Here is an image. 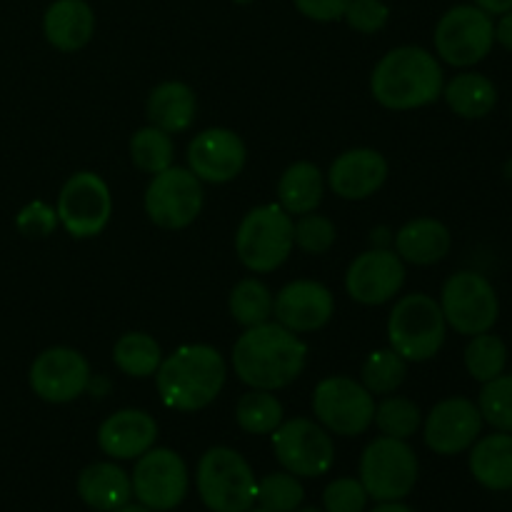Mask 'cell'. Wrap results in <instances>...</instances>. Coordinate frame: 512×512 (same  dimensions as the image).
Returning a JSON list of instances; mask_svg holds the SVG:
<instances>
[{
	"instance_id": "f1b7e54d",
	"label": "cell",
	"mask_w": 512,
	"mask_h": 512,
	"mask_svg": "<svg viewBox=\"0 0 512 512\" xmlns=\"http://www.w3.org/2000/svg\"><path fill=\"white\" fill-rule=\"evenodd\" d=\"M163 348L153 335L143 330H130L120 335L113 345V363L123 375L135 380L153 378L163 363Z\"/></svg>"
},
{
	"instance_id": "60d3db41",
	"label": "cell",
	"mask_w": 512,
	"mask_h": 512,
	"mask_svg": "<svg viewBox=\"0 0 512 512\" xmlns=\"http://www.w3.org/2000/svg\"><path fill=\"white\" fill-rule=\"evenodd\" d=\"M15 225H18L25 238H48L58 228V213H55L53 205L43 203V200H33V203L20 210Z\"/></svg>"
},
{
	"instance_id": "ab89813d",
	"label": "cell",
	"mask_w": 512,
	"mask_h": 512,
	"mask_svg": "<svg viewBox=\"0 0 512 512\" xmlns=\"http://www.w3.org/2000/svg\"><path fill=\"white\" fill-rule=\"evenodd\" d=\"M325 512H363L368 505V493L355 478H338L323 493Z\"/></svg>"
},
{
	"instance_id": "52a82bcc",
	"label": "cell",
	"mask_w": 512,
	"mask_h": 512,
	"mask_svg": "<svg viewBox=\"0 0 512 512\" xmlns=\"http://www.w3.org/2000/svg\"><path fill=\"white\" fill-rule=\"evenodd\" d=\"M418 473V455L410 448L408 440L380 435L370 440L360 455L358 480L363 483L368 498L378 503L408 498L418 483Z\"/></svg>"
},
{
	"instance_id": "e575fe53",
	"label": "cell",
	"mask_w": 512,
	"mask_h": 512,
	"mask_svg": "<svg viewBox=\"0 0 512 512\" xmlns=\"http://www.w3.org/2000/svg\"><path fill=\"white\" fill-rule=\"evenodd\" d=\"M408 378V363L393 348L373 350L360 368V383L370 395H393Z\"/></svg>"
},
{
	"instance_id": "ba28073f",
	"label": "cell",
	"mask_w": 512,
	"mask_h": 512,
	"mask_svg": "<svg viewBox=\"0 0 512 512\" xmlns=\"http://www.w3.org/2000/svg\"><path fill=\"white\" fill-rule=\"evenodd\" d=\"M433 43L440 63L460 70L473 68L488 58L495 45L493 15L478 5H455L440 15Z\"/></svg>"
},
{
	"instance_id": "7a4b0ae2",
	"label": "cell",
	"mask_w": 512,
	"mask_h": 512,
	"mask_svg": "<svg viewBox=\"0 0 512 512\" xmlns=\"http://www.w3.org/2000/svg\"><path fill=\"white\" fill-rule=\"evenodd\" d=\"M443 85V63L420 45H398L388 50L370 73L373 100L395 113L433 105L443 95Z\"/></svg>"
},
{
	"instance_id": "cb8c5ba5",
	"label": "cell",
	"mask_w": 512,
	"mask_h": 512,
	"mask_svg": "<svg viewBox=\"0 0 512 512\" xmlns=\"http://www.w3.org/2000/svg\"><path fill=\"white\" fill-rule=\"evenodd\" d=\"M195 113H198V98H195V90L183 80L158 83L145 100L148 123L168 135L185 133L195 123Z\"/></svg>"
},
{
	"instance_id": "f35d334b",
	"label": "cell",
	"mask_w": 512,
	"mask_h": 512,
	"mask_svg": "<svg viewBox=\"0 0 512 512\" xmlns=\"http://www.w3.org/2000/svg\"><path fill=\"white\" fill-rule=\"evenodd\" d=\"M345 23L363 35H375L388 25L390 8L383 0H350L343 15Z\"/></svg>"
},
{
	"instance_id": "f6af8a7d",
	"label": "cell",
	"mask_w": 512,
	"mask_h": 512,
	"mask_svg": "<svg viewBox=\"0 0 512 512\" xmlns=\"http://www.w3.org/2000/svg\"><path fill=\"white\" fill-rule=\"evenodd\" d=\"M393 230L375 228L370 233V248H393Z\"/></svg>"
},
{
	"instance_id": "ee69618b",
	"label": "cell",
	"mask_w": 512,
	"mask_h": 512,
	"mask_svg": "<svg viewBox=\"0 0 512 512\" xmlns=\"http://www.w3.org/2000/svg\"><path fill=\"white\" fill-rule=\"evenodd\" d=\"M473 3L488 15H503L512 10V0H473Z\"/></svg>"
},
{
	"instance_id": "484cf974",
	"label": "cell",
	"mask_w": 512,
	"mask_h": 512,
	"mask_svg": "<svg viewBox=\"0 0 512 512\" xmlns=\"http://www.w3.org/2000/svg\"><path fill=\"white\" fill-rule=\"evenodd\" d=\"M470 473L483 488L503 493L512 490V433H495L478 438L470 448Z\"/></svg>"
},
{
	"instance_id": "9c48e42d",
	"label": "cell",
	"mask_w": 512,
	"mask_h": 512,
	"mask_svg": "<svg viewBox=\"0 0 512 512\" xmlns=\"http://www.w3.org/2000/svg\"><path fill=\"white\" fill-rule=\"evenodd\" d=\"M440 310L448 328L460 335L488 333L500 315V298L493 283L475 270H458L440 288Z\"/></svg>"
},
{
	"instance_id": "ffe728a7",
	"label": "cell",
	"mask_w": 512,
	"mask_h": 512,
	"mask_svg": "<svg viewBox=\"0 0 512 512\" xmlns=\"http://www.w3.org/2000/svg\"><path fill=\"white\" fill-rule=\"evenodd\" d=\"M388 160L375 148H350L330 163L325 183L340 200H368L388 180Z\"/></svg>"
},
{
	"instance_id": "d4e9b609",
	"label": "cell",
	"mask_w": 512,
	"mask_h": 512,
	"mask_svg": "<svg viewBox=\"0 0 512 512\" xmlns=\"http://www.w3.org/2000/svg\"><path fill=\"white\" fill-rule=\"evenodd\" d=\"M78 495L88 508L98 512H115L133 498L130 475L115 460L90 463L78 475Z\"/></svg>"
},
{
	"instance_id": "7c38bea8",
	"label": "cell",
	"mask_w": 512,
	"mask_h": 512,
	"mask_svg": "<svg viewBox=\"0 0 512 512\" xmlns=\"http://www.w3.org/2000/svg\"><path fill=\"white\" fill-rule=\"evenodd\" d=\"M205 205L203 183L188 168L170 165L153 175L143 195V210L163 230H185L198 220Z\"/></svg>"
},
{
	"instance_id": "7dc6e473",
	"label": "cell",
	"mask_w": 512,
	"mask_h": 512,
	"mask_svg": "<svg viewBox=\"0 0 512 512\" xmlns=\"http://www.w3.org/2000/svg\"><path fill=\"white\" fill-rule=\"evenodd\" d=\"M115 512H153V510L143 508V505H123V508L115 510Z\"/></svg>"
},
{
	"instance_id": "b9f144b4",
	"label": "cell",
	"mask_w": 512,
	"mask_h": 512,
	"mask_svg": "<svg viewBox=\"0 0 512 512\" xmlns=\"http://www.w3.org/2000/svg\"><path fill=\"white\" fill-rule=\"evenodd\" d=\"M350 0H293L295 10L315 23H335L343 20Z\"/></svg>"
},
{
	"instance_id": "681fc988",
	"label": "cell",
	"mask_w": 512,
	"mask_h": 512,
	"mask_svg": "<svg viewBox=\"0 0 512 512\" xmlns=\"http://www.w3.org/2000/svg\"><path fill=\"white\" fill-rule=\"evenodd\" d=\"M248 512H270V510H265V508H250Z\"/></svg>"
},
{
	"instance_id": "603a6c76",
	"label": "cell",
	"mask_w": 512,
	"mask_h": 512,
	"mask_svg": "<svg viewBox=\"0 0 512 512\" xmlns=\"http://www.w3.org/2000/svg\"><path fill=\"white\" fill-rule=\"evenodd\" d=\"M43 35L60 53H78L93 40L95 13L85 0H53L43 15Z\"/></svg>"
},
{
	"instance_id": "74e56055",
	"label": "cell",
	"mask_w": 512,
	"mask_h": 512,
	"mask_svg": "<svg viewBox=\"0 0 512 512\" xmlns=\"http://www.w3.org/2000/svg\"><path fill=\"white\" fill-rule=\"evenodd\" d=\"M335 238H338V230H335L333 220L328 215L315 213V210L298 215L293 225L295 248L308 255H325L335 245Z\"/></svg>"
},
{
	"instance_id": "30bf717a",
	"label": "cell",
	"mask_w": 512,
	"mask_h": 512,
	"mask_svg": "<svg viewBox=\"0 0 512 512\" xmlns=\"http://www.w3.org/2000/svg\"><path fill=\"white\" fill-rule=\"evenodd\" d=\"M313 415L330 435L358 438L373 425L375 395L360 380L348 375L323 378L313 390Z\"/></svg>"
},
{
	"instance_id": "4316f807",
	"label": "cell",
	"mask_w": 512,
	"mask_h": 512,
	"mask_svg": "<svg viewBox=\"0 0 512 512\" xmlns=\"http://www.w3.org/2000/svg\"><path fill=\"white\" fill-rule=\"evenodd\" d=\"M328 183H325V173L310 160H298V163H290L283 170L278 180V205L288 215H305L318 210V205L323 203V195Z\"/></svg>"
},
{
	"instance_id": "836d02e7",
	"label": "cell",
	"mask_w": 512,
	"mask_h": 512,
	"mask_svg": "<svg viewBox=\"0 0 512 512\" xmlns=\"http://www.w3.org/2000/svg\"><path fill=\"white\" fill-rule=\"evenodd\" d=\"M463 360L470 378L483 385L505 373V365H508V345H505L503 338H498V335H493L488 330V333H480L470 338Z\"/></svg>"
},
{
	"instance_id": "7402d4cb",
	"label": "cell",
	"mask_w": 512,
	"mask_h": 512,
	"mask_svg": "<svg viewBox=\"0 0 512 512\" xmlns=\"http://www.w3.org/2000/svg\"><path fill=\"white\" fill-rule=\"evenodd\" d=\"M453 248V235L450 228L438 218H413L400 225L398 233L393 235V250L400 260L418 268L440 263L448 258Z\"/></svg>"
},
{
	"instance_id": "4fadbf2b",
	"label": "cell",
	"mask_w": 512,
	"mask_h": 512,
	"mask_svg": "<svg viewBox=\"0 0 512 512\" xmlns=\"http://www.w3.org/2000/svg\"><path fill=\"white\" fill-rule=\"evenodd\" d=\"M278 463L295 478H320L335 463L333 435L310 418L283 420L270 433Z\"/></svg>"
},
{
	"instance_id": "f546056e",
	"label": "cell",
	"mask_w": 512,
	"mask_h": 512,
	"mask_svg": "<svg viewBox=\"0 0 512 512\" xmlns=\"http://www.w3.org/2000/svg\"><path fill=\"white\" fill-rule=\"evenodd\" d=\"M273 290L260 278H243L233 285L228 295L230 318L240 328H253L273 320Z\"/></svg>"
},
{
	"instance_id": "5bb4252c",
	"label": "cell",
	"mask_w": 512,
	"mask_h": 512,
	"mask_svg": "<svg viewBox=\"0 0 512 512\" xmlns=\"http://www.w3.org/2000/svg\"><path fill=\"white\" fill-rule=\"evenodd\" d=\"M130 485H133L135 500L143 508L153 512L175 510L188 495V465L175 450L153 445L148 453L135 460Z\"/></svg>"
},
{
	"instance_id": "9a60e30c",
	"label": "cell",
	"mask_w": 512,
	"mask_h": 512,
	"mask_svg": "<svg viewBox=\"0 0 512 512\" xmlns=\"http://www.w3.org/2000/svg\"><path fill=\"white\" fill-rule=\"evenodd\" d=\"M90 363L80 350L53 345L35 355L28 370V385L43 403L68 405L88 390Z\"/></svg>"
},
{
	"instance_id": "44dd1931",
	"label": "cell",
	"mask_w": 512,
	"mask_h": 512,
	"mask_svg": "<svg viewBox=\"0 0 512 512\" xmlns=\"http://www.w3.org/2000/svg\"><path fill=\"white\" fill-rule=\"evenodd\" d=\"M158 440V423L138 408L115 410L100 423L98 445L113 460H138Z\"/></svg>"
},
{
	"instance_id": "5b68a950",
	"label": "cell",
	"mask_w": 512,
	"mask_h": 512,
	"mask_svg": "<svg viewBox=\"0 0 512 512\" xmlns=\"http://www.w3.org/2000/svg\"><path fill=\"white\" fill-rule=\"evenodd\" d=\"M293 215L278 203L255 205L235 230V255L240 265L255 275L275 273L293 253Z\"/></svg>"
},
{
	"instance_id": "83f0119b",
	"label": "cell",
	"mask_w": 512,
	"mask_h": 512,
	"mask_svg": "<svg viewBox=\"0 0 512 512\" xmlns=\"http://www.w3.org/2000/svg\"><path fill=\"white\" fill-rule=\"evenodd\" d=\"M440 98H445L448 108L458 118L480 120L493 113V108L498 105V88L488 75L478 73V70H463L443 85Z\"/></svg>"
},
{
	"instance_id": "8fae6325",
	"label": "cell",
	"mask_w": 512,
	"mask_h": 512,
	"mask_svg": "<svg viewBox=\"0 0 512 512\" xmlns=\"http://www.w3.org/2000/svg\"><path fill=\"white\" fill-rule=\"evenodd\" d=\"M58 225L75 240L98 238L113 215L108 183L93 170H78L63 183L55 203Z\"/></svg>"
},
{
	"instance_id": "8d00e7d4",
	"label": "cell",
	"mask_w": 512,
	"mask_h": 512,
	"mask_svg": "<svg viewBox=\"0 0 512 512\" xmlns=\"http://www.w3.org/2000/svg\"><path fill=\"white\" fill-rule=\"evenodd\" d=\"M303 500V485H300V480L295 478L293 473H288V470L265 475L258 483V493H255V503L270 512H295L303 505Z\"/></svg>"
},
{
	"instance_id": "277c9868",
	"label": "cell",
	"mask_w": 512,
	"mask_h": 512,
	"mask_svg": "<svg viewBox=\"0 0 512 512\" xmlns=\"http://www.w3.org/2000/svg\"><path fill=\"white\" fill-rule=\"evenodd\" d=\"M388 348L405 363H428L443 350L448 323L440 303L428 293H410L395 300L388 315Z\"/></svg>"
},
{
	"instance_id": "3957f363",
	"label": "cell",
	"mask_w": 512,
	"mask_h": 512,
	"mask_svg": "<svg viewBox=\"0 0 512 512\" xmlns=\"http://www.w3.org/2000/svg\"><path fill=\"white\" fill-rule=\"evenodd\" d=\"M228 380V363L213 345H180L165 355L155 373V388L165 408L198 413L220 398Z\"/></svg>"
},
{
	"instance_id": "f907efd6",
	"label": "cell",
	"mask_w": 512,
	"mask_h": 512,
	"mask_svg": "<svg viewBox=\"0 0 512 512\" xmlns=\"http://www.w3.org/2000/svg\"><path fill=\"white\" fill-rule=\"evenodd\" d=\"M235 3H240V5H245V3H253V0H235Z\"/></svg>"
},
{
	"instance_id": "7bdbcfd3",
	"label": "cell",
	"mask_w": 512,
	"mask_h": 512,
	"mask_svg": "<svg viewBox=\"0 0 512 512\" xmlns=\"http://www.w3.org/2000/svg\"><path fill=\"white\" fill-rule=\"evenodd\" d=\"M495 43H500L512 53V10L500 15V20L495 23Z\"/></svg>"
},
{
	"instance_id": "c3c4849f",
	"label": "cell",
	"mask_w": 512,
	"mask_h": 512,
	"mask_svg": "<svg viewBox=\"0 0 512 512\" xmlns=\"http://www.w3.org/2000/svg\"><path fill=\"white\" fill-rule=\"evenodd\" d=\"M295 512H323V510H315V508H298Z\"/></svg>"
},
{
	"instance_id": "2e32d148",
	"label": "cell",
	"mask_w": 512,
	"mask_h": 512,
	"mask_svg": "<svg viewBox=\"0 0 512 512\" xmlns=\"http://www.w3.org/2000/svg\"><path fill=\"white\" fill-rule=\"evenodd\" d=\"M405 285V263L393 248H368L345 270V293L368 308L390 303Z\"/></svg>"
},
{
	"instance_id": "8992f818",
	"label": "cell",
	"mask_w": 512,
	"mask_h": 512,
	"mask_svg": "<svg viewBox=\"0 0 512 512\" xmlns=\"http://www.w3.org/2000/svg\"><path fill=\"white\" fill-rule=\"evenodd\" d=\"M198 495L210 512H248L255 505L258 480L248 460L233 448L205 450L195 475Z\"/></svg>"
},
{
	"instance_id": "6da1fadb",
	"label": "cell",
	"mask_w": 512,
	"mask_h": 512,
	"mask_svg": "<svg viewBox=\"0 0 512 512\" xmlns=\"http://www.w3.org/2000/svg\"><path fill=\"white\" fill-rule=\"evenodd\" d=\"M230 365L240 383L258 390L288 388L303 375L308 365V343L298 333H290L275 320L243 328L235 340Z\"/></svg>"
},
{
	"instance_id": "e0dca14e",
	"label": "cell",
	"mask_w": 512,
	"mask_h": 512,
	"mask_svg": "<svg viewBox=\"0 0 512 512\" xmlns=\"http://www.w3.org/2000/svg\"><path fill=\"white\" fill-rule=\"evenodd\" d=\"M188 170L208 185L233 183L248 163L243 138L230 128H205L188 143Z\"/></svg>"
},
{
	"instance_id": "1f68e13d",
	"label": "cell",
	"mask_w": 512,
	"mask_h": 512,
	"mask_svg": "<svg viewBox=\"0 0 512 512\" xmlns=\"http://www.w3.org/2000/svg\"><path fill=\"white\" fill-rule=\"evenodd\" d=\"M130 160H133L135 168L140 173L158 175L165 168L175 165V143L173 135H168L165 130L155 128V125H145V128L135 130L133 138H130Z\"/></svg>"
},
{
	"instance_id": "d6986e66",
	"label": "cell",
	"mask_w": 512,
	"mask_h": 512,
	"mask_svg": "<svg viewBox=\"0 0 512 512\" xmlns=\"http://www.w3.org/2000/svg\"><path fill=\"white\" fill-rule=\"evenodd\" d=\"M335 315V295L318 280H290L273 300V320L290 333H315L323 330Z\"/></svg>"
},
{
	"instance_id": "4dcf8cb0",
	"label": "cell",
	"mask_w": 512,
	"mask_h": 512,
	"mask_svg": "<svg viewBox=\"0 0 512 512\" xmlns=\"http://www.w3.org/2000/svg\"><path fill=\"white\" fill-rule=\"evenodd\" d=\"M283 403L273 390L250 388L235 403V423L250 435H270L283 423Z\"/></svg>"
},
{
	"instance_id": "d590c367",
	"label": "cell",
	"mask_w": 512,
	"mask_h": 512,
	"mask_svg": "<svg viewBox=\"0 0 512 512\" xmlns=\"http://www.w3.org/2000/svg\"><path fill=\"white\" fill-rule=\"evenodd\" d=\"M478 410L483 423H488L500 433H512V375H498V378L483 383L478 395Z\"/></svg>"
},
{
	"instance_id": "bcb514c9",
	"label": "cell",
	"mask_w": 512,
	"mask_h": 512,
	"mask_svg": "<svg viewBox=\"0 0 512 512\" xmlns=\"http://www.w3.org/2000/svg\"><path fill=\"white\" fill-rule=\"evenodd\" d=\"M373 512H415V510H410L408 505H403L400 500H388V503L375 505Z\"/></svg>"
},
{
	"instance_id": "d6a6232c",
	"label": "cell",
	"mask_w": 512,
	"mask_h": 512,
	"mask_svg": "<svg viewBox=\"0 0 512 512\" xmlns=\"http://www.w3.org/2000/svg\"><path fill=\"white\" fill-rule=\"evenodd\" d=\"M373 425L380 430V435L410 440L423 428V410L403 395H385L380 403H375Z\"/></svg>"
},
{
	"instance_id": "ac0fdd59",
	"label": "cell",
	"mask_w": 512,
	"mask_h": 512,
	"mask_svg": "<svg viewBox=\"0 0 512 512\" xmlns=\"http://www.w3.org/2000/svg\"><path fill=\"white\" fill-rule=\"evenodd\" d=\"M483 425L478 403L455 395L430 408V413L423 418V438L435 455L450 458V455H460L473 448V443L483 433Z\"/></svg>"
}]
</instances>
